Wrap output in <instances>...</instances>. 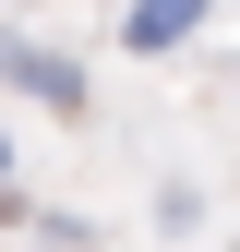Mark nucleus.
<instances>
[{
    "label": "nucleus",
    "instance_id": "nucleus-1",
    "mask_svg": "<svg viewBox=\"0 0 240 252\" xmlns=\"http://www.w3.org/2000/svg\"><path fill=\"white\" fill-rule=\"evenodd\" d=\"M0 72H12L24 96H48V108H72V120H84V72H60L48 48H12V60H0Z\"/></svg>",
    "mask_w": 240,
    "mask_h": 252
},
{
    "label": "nucleus",
    "instance_id": "nucleus-2",
    "mask_svg": "<svg viewBox=\"0 0 240 252\" xmlns=\"http://www.w3.org/2000/svg\"><path fill=\"white\" fill-rule=\"evenodd\" d=\"M192 24H204V0H132V48H168Z\"/></svg>",
    "mask_w": 240,
    "mask_h": 252
}]
</instances>
